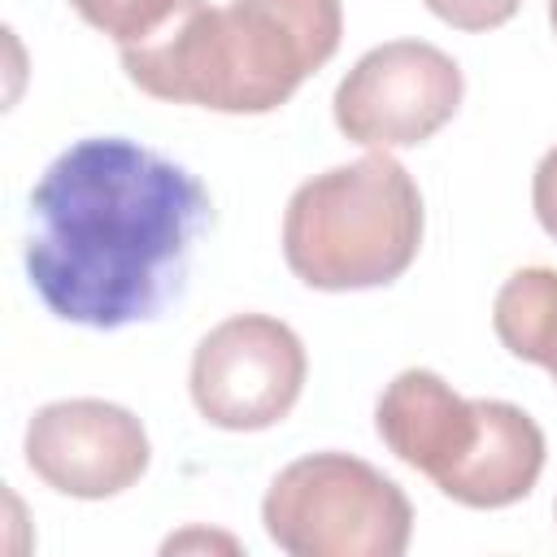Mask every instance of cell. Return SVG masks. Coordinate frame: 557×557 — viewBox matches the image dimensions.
Listing matches in <instances>:
<instances>
[{
	"mask_svg": "<svg viewBox=\"0 0 557 557\" xmlns=\"http://www.w3.org/2000/svg\"><path fill=\"white\" fill-rule=\"evenodd\" d=\"M209 222V191L187 165L122 135H91L30 191L26 278L61 322L122 331L178 296Z\"/></svg>",
	"mask_w": 557,
	"mask_h": 557,
	"instance_id": "cell-1",
	"label": "cell"
},
{
	"mask_svg": "<svg viewBox=\"0 0 557 557\" xmlns=\"http://www.w3.org/2000/svg\"><path fill=\"white\" fill-rule=\"evenodd\" d=\"M339 35V0H183L152 35L117 52L126 78L152 100L270 113L335 57Z\"/></svg>",
	"mask_w": 557,
	"mask_h": 557,
	"instance_id": "cell-2",
	"label": "cell"
},
{
	"mask_svg": "<svg viewBox=\"0 0 557 557\" xmlns=\"http://www.w3.org/2000/svg\"><path fill=\"white\" fill-rule=\"evenodd\" d=\"M422 248V191L392 152L305 178L283 213L287 270L318 292L396 283Z\"/></svg>",
	"mask_w": 557,
	"mask_h": 557,
	"instance_id": "cell-3",
	"label": "cell"
},
{
	"mask_svg": "<svg viewBox=\"0 0 557 557\" xmlns=\"http://www.w3.org/2000/svg\"><path fill=\"white\" fill-rule=\"evenodd\" d=\"M261 522L292 557H400L413 535V505L370 461L309 453L274 474Z\"/></svg>",
	"mask_w": 557,
	"mask_h": 557,
	"instance_id": "cell-4",
	"label": "cell"
},
{
	"mask_svg": "<svg viewBox=\"0 0 557 557\" xmlns=\"http://www.w3.org/2000/svg\"><path fill=\"white\" fill-rule=\"evenodd\" d=\"M309 357L300 335L270 313L218 322L191 352V405L222 431H265L283 422L305 387Z\"/></svg>",
	"mask_w": 557,
	"mask_h": 557,
	"instance_id": "cell-5",
	"label": "cell"
},
{
	"mask_svg": "<svg viewBox=\"0 0 557 557\" xmlns=\"http://www.w3.org/2000/svg\"><path fill=\"white\" fill-rule=\"evenodd\" d=\"M466 78L461 65L422 39H392L370 48L335 87V126L370 148H418L453 122Z\"/></svg>",
	"mask_w": 557,
	"mask_h": 557,
	"instance_id": "cell-6",
	"label": "cell"
},
{
	"mask_svg": "<svg viewBox=\"0 0 557 557\" xmlns=\"http://www.w3.org/2000/svg\"><path fill=\"white\" fill-rule=\"evenodd\" d=\"M26 466L52 492L74 500H104L135 487L152 461L144 422L96 396L52 400L26 422Z\"/></svg>",
	"mask_w": 557,
	"mask_h": 557,
	"instance_id": "cell-7",
	"label": "cell"
},
{
	"mask_svg": "<svg viewBox=\"0 0 557 557\" xmlns=\"http://www.w3.org/2000/svg\"><path fill=\"white\" fill-rule=\"evenodd\" d=\"M379 440L435 487L474 453L483 431V400H461L435 370H400L374 405Z\"/></svg>",
	"mask_w": 557,
	"mask_h": 557,
	"instance_id": "cell-8",
	"label": "cell"
},
{
	"mask_svg": "<svg viewBox=\"0 0 557 557\" xmlns=\"http://www.w3.org/2000/svg\"><path fill=\"white\" fill-rule=\"evenodd\" d=\"M544 453H548L544 431L527 409H518L509 400H483L479 444L440 492L466 509L518 505L535 487V479L544 470Z\"/></svg>",
	"mask_w": 557,
	"mask_h": 557,
	"instance_id": "cell-9",
	"label": "cell"
},
{
	"mask_svg": "<svg viewBox=\"0 0 557 557\" xmlns=\"http://www.w3.org/2000/svg\"><path fill=\"white\" fill-rule=\"evenodd\" d=\"M492 326L518 361L544 366L557 379V270H513L492 300Z\"/></svg>",
	"mask_w": 557,
	"mask_h": 557,
	"instance_id": "cell-10",
	"label": "cell"
},
{
	"mask_svg": "<svg viewBox=\"0 0 557 557\" xmlns=\"http://www.w3.org/2000/svg\"><path fill=\"white\" fill-rule=\"evenodd\" d=\"M70 4L87 26H96L122 48V44L152 35L183 0H70Z\"/></svg>",
	"mask_w": 557,
	"mask_h": 557,
	"instance_id": "cell-11",
	"label": "cell"
},
{
	"mask_svg": "<svg viewBox=\"0 0 557 557\" xmlns=\"http://www.w3.org/2000/svg\"><path fill=\"white\" fill-rule=\"evenodd\" d=\"M422 4L457 30H496L522 9V0H422Z\"/></svg>",
	"mask_w": 557,
	"mask_h": 557,
	"instance_id": "cell-12",
	"label": "cell"
},
{
	"mask_svg": "<svg viewBox=\"0 0 557 557\" xmlns=\"http://www.w3.org/2000/svg\"><path fill=\"white\" fill-rule=\"evenodd\" d=\"M531 205H535V218L540 226L557 239V148H548L535 165V178H531Z\"/></svg>",
	"mask_w": 557,
	"mask_h": 557,
	"instance_id": "cell-13",
	"label": "cell"
},
{
	"mask_svg": "<svg viewBox=\"0 0 557 557\" xmlns=\"http://www.w3.org/2000/svg\"><path fill=\"white\" fill-rule=\"evenodd\" d=\"M548 22H553V30H557V0H548Z\"/></svg>",
	"mask_w": 557,
	"mask_h": 557,
	"instance_id": "cell-14",
	"label": "cell"
}]
</instances>
